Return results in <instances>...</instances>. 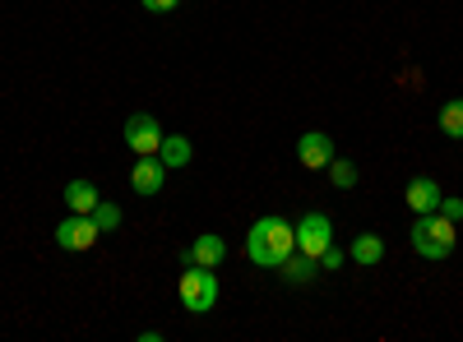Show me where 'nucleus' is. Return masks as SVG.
Here are the masks:
<instances>
[{
  "label": "nucleus",
  "mask_w": 463,
  "mask_h": 342,
  "mask_svg": "<svg viewBox=\"0 0 463 342\" xmlns=\"http://www.w3.org/2000/svg\"><path fill=\"white\" fill-rule=\"evenodd\" d=\"M292 250H297V222H288L283 213H264L246 232V259L255 269H279Z\"/></svg>",
  "instance_id": "f257e3e1"
},
{
  "label": "nucleus",
  "mask_w": 463,
  "mask_h": 342,
  "mask_svg": "<svg viewBox=\"0 0 463 342\" xmlns=\"http://www.w3.org/2000/svg\"><path fill=\"white\" fill-rule=\"evenodd\" d=\"M454 226H458V222H449L445 213H417V217H412V232H408V245H412L421 259L440 263V259H449L454 245H458Z\"/></svg>",
  "instance_id": "f03ea898"
},
{
  "label": "nucleus",
  "mask_w": 463,
  "mask_h": 342,
  "mask_svg": "<svg viewBox=\"0 0 463 342\" xmlns=\"http://www.w3.org/2000/svg\"><path fill=\"white\" fill-rule=\"evenodd\" d=\"M176 296H181V310H190V315H209V310L218 306V278H213V269L185 263V273L176 278Z\"/></svg>",
  "instance_id": "7ed1b4c3"
},
{
  "label": "nucleus",
  "mask_w": 463,
  "mask_h": 342,
  "mask_svg": "<svg viewBox=\"0 0 463 342\" xmlns=\"http://www.w3.org/2000/svg\"><path fill=\"white\" fill-rule=\"evenodd\" d=\"M121 134H126V148L135 158H148V153H158L163 148V125H158V116H148V111H135V116L121 125Z\"/></svg>",
  "instance_id": "20e7f679"
},
{
  "label": "nucleus",
  "mask_w": 463,
  "mask_h": 342,
  "mask_svg": "<svg viewBox=\"0 0 463 342\" xmlns=\"http://www.w3.org/2000/svg\"><path fill=\"white\" fill-rule=\"evenodd\" d=\"M98 222L89 217V213H70L65 222H56V245L65 250V254H84V250H93L98 245Z\"/></svg>",
  "instance_id": "39448f33"
},
{
  "label": "nucleus",
  "mask_w": 463,
  "mask_h": 342,
  "mask_svg": "<svg viewBox=\"0 0 463 342\" xmlns=\"http://www.w3.org/2000/svg\"><path fill=\"white\" fill-rule=\"evenodd\" d=\"M329 245H334V222H329L325 213H306V217L297 222V250L320 259Z\"/></svg>",
  "instance_id": "423d86ee"
},
{
  "label": "nucleus",
  "mask_w": 463,
  "mask_h": 342,
  "mask_svg": "<svg viewBox=\"0 0 463 342\" xmlns=\"http://www.w3.org/2000/svg\"><path fill=\"white\" fill-rule=\"evenodd\" d=\"M163 185H167V167H163L158 153H148V158H139V162L130 167V189H135V195L158 199V195H163Z\"/></svg>",
  "instance_id": "0eeeda50"
},
{
  "label": "nucleus",
  "mask_w": 463,
  "mask_h": 342,
  "mask_svg": "<svg viewBox=\"0 0 463 342\" xmlns=\"http://www.w3.org/2000/svg\"><path fill=\"white\" fill-rule=\"evenodd\" d=\"M334 158H338V153H334V139H329L325 130H311V134L297 139V162H301L306 171H325Z\"/></svg>",
  "instance_id": "6e6552de"
},
{
  "label": "nucleus",
  "mask_w": 463,
  "mask_h": 342,
  "mask_svg": "<svg viewBox=\"0 0 463 342\" xmlns=\"http://www.w3.org/2000/svg\"><path fill=\"white\" fill-rule=\"evenodd\" d=\"M222 259H227V241L222 236H213V232H204V236H195V245H185L181 250V263H200V269H222Z\"/></svg>",
  "instance_id": "1a4fd4ad"
},
{
  "label": "nucleus",
  "mask_w": 463,
  "mask_h": 342,
  "mask_svg": "<svg viewBox=\"0 0 463 342\" xmlns=\"http://www.w3.org/2000/svg\"><path fill=\"white\" fill-rule=\"evenodd\" d=\"M403 204L412 208V217H417V213H436V208H440V185H436L431 176H412L408 189H403Z\"/></svg>",
  "instance_id": "9d476101"
},
{
  "label": "nucleus",
  "mask_w": 463,
  "mask_h": 342,
  "mask_svg": "<svg viewBox=\"0 0 463 342\" xmlns=\"http://www.w3.org/2000/svg\"><path fill=\"white\" fill-rule=\"evenodd\" d=\"M158 158H163V167H167V171H181V167L195 162V143H190L185 134H163Z\"/></svg>",
  "instance_id": "9b49d317"
},
{
  "label": "nucleus",
  "mask_w": 463,
  "mask_h": 342,
  "mask_svg": "<svg viewBox=\"0 0 463 342\" xmlns=\"http://www.w3.org/2000/svg\"><path fill=\"white\" fill-rule=\"evenodd\" d=\"M279 273H283V282L301 287V282H311V278L320 273V259H316V254H301V250H292V254L279 263Z\"/></svg>",
  "instance_id": "f8f14e48"
},
{
  "label": "nucleus",
  "mask_w": 463,
  "mask_h": 342,
  "mask_svg": "<svg viewBox=\"0 0 463 342\" xmlns=\"http://www.w3.org/2000/svg\"><path fill=\"white\" fill-rule=\"evenodd\" d=\"M347 259L362 263V269H375V263L384 259V236H375V232L353 236V245H347Z\"/></svg>",
  "instance_id": "ddd939ff"
},
{
  "label": "nucleus",
  "mask_w": 463,
  "mask_h": 342,
  "mask_svg": "<svg viewBox=\"0 0 463 342\" xmlns=\"http://www.w3.org/2000/svg\"><path fill=\"white\" fill-rule=\"evenodd\" d=\"M98 199H102V195H98L93 180H70V185H65V208H70V213H93Z\"/></svg>",
  "instance_id": "4468645a"
},
{
  "label": "nucleus",
  "mask_w": 463,
  "mask_h": 342,
  "mask_svg": "<svg viewBox=\"0 0 463 342\" xmlns=\"http://www.w3.org/2000/svg\"><path fill=\"white\" fill-rule=\"evenodd\" d=\"M440 134L445 139H463V97H449L440 106Z\"/></svg>",
  "instance_id": "2eb2a0df"
},
{
  "label": "nucleus",
  "mask_w": 463,
  "mask_h": 342,
  "mask_svg": "<svg viewBox=\"0 0 463 342\" xmlns=\"http://www.w3.org/2000/svg\"><path fill=\"white\" fill-rule=\"evenodd\" d=\"M89 217L98 222V232H102V236L121 232V208H116V204H107V199H98V208H93Z\"/></svg>",
  "instance_id": "dca6fc26"
},
{
  "label": "nucleus",
  "mask_w": 463,
  "mask_h": 342,
  "mask_svg": "<svg viewBox=\"0 0 463 342\" xmlns=\"http://www.w3.org/2000/svg\"><path fill=\"white\" fill-rule=\"evenodd\" d=\"M325 171H329L334 189H353V185H357V162H347V158H334Z\"/></svg>",
  "instance_id": "f3484780"
},
{
  "label": "nucleus",
  "mask_w": 463,
  "mask_h": 342,
  "mask_svg": "<svg viewBox=\"0 0 463 342\" xmlns=\"http://www.w3.org/2000/svg\"><path fill=\"white\" fill-rule=\"evenodd\" d=\"M343 259H347V254H343V245H329V250L320 254V269H329V273H338V269H343Z\"/></svg>",
  "instance_id": "a211bd4d"
},
{
  "label": "nucleus",
  "mask_w": 463,
  "mask_h": 342,
  "mask_svg": "<svg viewBox=\"0 0 463 342\" xmlns=\"http://www.w3.org/2000/svg\"><path fill=\"white\" fill-rule=\"evenodd\" d=\"M436 213H445L449 222H463V199H454V195H440V208Z\"/></svg>",
  "instance_id": "6ab92c4d"
},
{
  "label": "nucleus",
  "mask_w": 463,
  "mask_h": 342,
  "mask_svg": "<svg viewBox=\"0 0 463 342\" xmlns=\"http://www.w3.org/2000/svg\"><path fill=\"white\" fill-rule=\"evenodd\" d=\"M139 5H144L148 14H172V10L181 5V0H139Z\"/></svg>",
  "instance_id": "aec40b11"
}]
</instances>
